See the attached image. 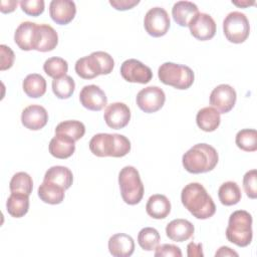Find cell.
Listing matches in <instances>:
<instances>
[{"label":"cell","mask_w":257,"mask_h":257,"mask_svg":"<svg viewBox=\"0 0 257 257\" xmlns=\"http://www.w3.org/2000/svg\"><path fill=\"white\" fill-rule=\"evenodd\" d=\"M243 188L250 199L257 197V171L255 169L248 171L243 177Z\"/></svg>","instance_id":"8d00e7d4"},{"label":"cell","mask_w":257,"mask_h":257,"mask_svg":"<svg viewBox=\"0 0 257 257\" xmlns=\"http://www.w3.org/2000/svg\"><path fill=\"white\" fill-rule=\"evenodd\" d=\"M171 25L168 12L162 7L151 8L145 15L144 27L149 35L153 37L164 36Z\"/></svg>","instance_id":"9c48e42d"},{"label":"cell","mask_w":257,"mask_h":257,"mask_svg":"<svg viewBox=\"0 0 257 257\" xmlns=\"http://www.w3.org/2000/svg\"><path fill=\"white\" fill-rule=\"evenodd\" d=\"M79 100L83 107L98 111L107 104V97L104 91L95 84L85 85L79 92Z\"/></svg>","instance_id":"9a60e30c"},{"label":"cell","mask_w":257,"mask_h":257,"mask_svg":"<svg viewBox=\"0 0 257 257\" xmlns=\"http://www.w3.org/2000/svg\"><path fill=\"white\" fill-rule=\"evenodd\" d=\"M49 153L56 159H67L75 151V141L68 136L55 134L49 143Z\"/></svg>","instance_id":"d6986e66"},{"label":"cell","mask_w":257,"mask_h":257,"mask_svg":"<svg viewBox=\"0 0 257 257\" xmlns=\"http://www.w3.org/2000/svg\"><path fill=\"white\" fill-rule=\"evenodd\" d=\"M146 211L154 219H165L171 212V202L165 195L155 194L149 198Z\"/></svg>","instance_id":"cb8c5ba5"},{"label":"cell","mask_w":257,"mask_h":257,"mask_svg":"<svg viewBox=\"0 0 257 257\" xmlns=\"http://www.w3.org/2000/svg\"><path fill=\"white\" fill-rule=\"evenodd\" d=\"M55 134L68 136L76 142L84 136L85 126L79 120H64L56 125Z\"/></svg>","instance_id":"1f68e13d"},{"label":"cell","mask_w":257,"mask_h":257,"mask_svg":"<svg viewBox=\"0 0 257 257\" xmlns=\"http://www.w3.org/2000/svg\"><path fill=\"white\" fill-rule=\"evenodd\" d=\"M155 256L156 257H181L182 251L181 249L174 245V244H162L160 246H157L155 249Z\"/></svg>","instance_id":"f35d334b"},{"label":"cell","mask_w":257,"mask_h":257,"mask_svg":"<svg viewBox=\"0 0 257 257\" xmlns=\"http://www.w3.org/2000/svg\"><path fill=\"white\" fill-rule=\"evenodd\" d=\"M233 4L239 6V7H247L250 5H253L255 2H249V1H232Z\"/></svg>","instance_id":"f6af8a7d"},{"label":"cell","mask_w":257,"mask_h":257,"mask_svg":"<svg viewBox=\"0 0 257 257\" xmlns=\"http://www.w3.org/2000/svg\"><path fill=\"white\" fill-rule=\"evenodd\" d=\"M114 66L112 57L104 51H94L87 56L77 59L75 72L83 79H92L98 75L109 74Z\"/></svg>","instance_id":"277c9868"},{"label":"cell","mask_w":257,"mask_h":257,"mask_svg":"<svg viewBox=\"0 0 257 257\" xmlns=\"http://www.w3.org/2000/svg\"><path fill=\"white\" fill-rule=\"evenodd\" d=\"M0 51H1L0 69L3 71V70H6V69L10 68L13 65L15 55H14L13 50L10 47H8L4 44L0 45Z\"/></svg>","instance_id":"ab89813d"},{"label":"cell","mask_w":257,"mask_h":257,"mask_svg":"<svg viewBox=\"0 0 257 257\" xmlns=\"http://www.w3.org/2000/svg\"><path fill=\"white\" fill-rule=\"evenodd\" d=\"M29 196L20 193H11L6 202V208L9 215L14 218H21L29 210Z\"/></svg>","instance_id":"f1b7e54d"},{"label":"cell","mask_w":257,"mask_h":257,"mask_svg":"<svg viewBox=\"0 0 257 257\" xmlns=\"http://www.w3.org/2000/svg\"><path fill=\"white\" fill-rule=\"evenodd\" d=\"M140 3L139 0H109V4L116 10L124 11L132 9Z\"/></svg>","instance_id":"60d3db41"},{"label":"cell","mask_w":257,"mask_h":257,"mask_svg":"<svg viewBox=\"0 0 257 257\" xmlns=\"http://www.w3.org/2000/svg\"><path fill=\"white\" fill-rule=\"evenodd\" d=\"M9 188L11 193H20L29 196L33 189L32 178L25 172H18L13 175Z\"/></svg>","instance_id":"4dcf8cb0"},{"label":"cell","mask_w":257,"mask_h":257,"mask_svg":"<svg viewBox=\"0 0 257 257\" xmlns=\"http://www.w3.org/2000/svg\"><path fill=\"white\" fill-rule=\"evenodd\" d=\"M22 87L27 96L31 98H37L45 93L46 80L42 75L38 73H31L24 78Z\"/></svg>","instance_id":"83f0119b"},{"label":"cell","mask_w":257,"mask_h":257,"mask_svg":"<svg viewBox=\"0 0 257 257\" xmlns=\"http://www.w3.org/2000/svg\"><path fill=\"white\" fill-rule=\"evenodd\" d=\"M218 153L208 144H197L188 150L182 158L185 170L191 174H201L212 171L218 164Z\"/></svg>","instance_id":"7a4b0ae2"},{"label":"cell","mask_w":257,"mask_h":257,"mask_svg":"<svg viewBox=\"0 0 257 257\" xmlns=\"http://www.w3.org/2000/svg\"><path fill=\"white\" fill-rule=\"evenodd\" d=\"M43 70L48 76L52 77L53 79L60 78L66 75V72L68 70V63L65 59L61 57H50L45 60L43 64Z\"/></svg>","instance_id":"e575fe53"},{"label":"cell","mask_w":257,"mask_h":257,"mask_svg":"<svg viewBox=\"0 0 257 257\" xmlns=\"http://www.w3.org/2000/svg\"><path fill=\"white\" fill-rule=\"evenodd\" d=\"M191 34L198 40L205 41L213 38L216 33L215 20L207 13L199 12L189 23Z\"/></svg>","instance_id":"4fadbf2b"},{"label":"cell","mask_w":257,"mask_h":257,"mask_svg":"<svg viewBox=\"0 0 257 257\" xmlns=\"http://www.w3.org/2000/svg\"><path fill=\"white\" fill-rule=\"evenodd\" d=\"M181 201L184 207L197 219H208L216 212L212 197L200 183L186 185L181 193Z\"/></svg>","instance_id":"6da1fadb"},{"label":"cell","mask_w":257,"mask_h":257,"mask_svg":"<svg viewBox=\"0 0 257 257\" xmlns=\"http://www.w3.org/2000/svg\"><path fill=\"white\" fill-rule=\"evenodd\" d=\"M65 190L60 186L48 181H43L38 188V197L41 201L47 204H60L65 195Z\"/></svg>","instance_id":"4316f807"},{"label":"cell","mask_w":257,"mask_h":257,"mask_svg":"<svg viewBox=\"0 0 257 257\" xmlns=\"http://www.w3.org/2000/svg\"><path fill=\"white\" fill-rule=\"evenodd\" d=\"M109 253L114 257H128L135 251L134 239L124 233H117L108 239Z\"/></svg>","instance_id":"ffe728a7"},{"label":"cell","mask_w":257,"mask_h":257,"mask_svg":"<svg viewBox=\"0 0 257 257\" xmlns=\"http://www.w3.org/2000/svg\"><path fill=\"white\" fill-rule=\"evenodd\" d=\"M118 185L122 200L128 205L139 204L144 197V184L139 171L133 166L123 167L118 174Z\"/></svg>","instance_id":"8992f818"},{"label":"cell","mask_w":257,"mask_h":257,"mask_svg":"<svg viewBox=\"0 0 257 257\" xmlns=\"http://www.w3.org/2000/svg\"><path fill=\"white\" fill-rule=\"evenodd\" d=\"M196 122L202 131L214 132L221 122L220 112L212 106L203 107L197 112Z\"/></svg>","instance_id":"d4e9b609"},{"label":"cell","mask_w":257,"mask_h":257,"mask_svg":"<svg viewBox=\"0 0 257 257\" xmlns=\"http://www.w3.org/2000/svg\"><path fill=\"white\" fill-rule=\"evenodd\" d=\"M194 225L185 219L172 220L166 227V234L172 241L184 242L194 234Z\"/></svg>","instance_id":"44dd1931"},{"label":"cell","mask_w":257,"mask_h":257,"mask_svg":"<svg viewBox=\"0 0 257 257\" xmlns=\"http://www.w3.org/2000/svg\"><path fill=\"white\" fill-rule=\"evenodd\" d=\"M236 99V91L229 84H220L216 86L210 94V104L220 113L229 112L234 107Z\"/></svg>","instance_id":"7c38bea8"},{"label":"cell","mask_w":257,"mask_h":257,"mask_svg":"<svg viewBox=\"0 0 257 257\" xmlns=\"http://www.w3.org/2000/svg\"><path fill=\"white\" fill-rule=\"evenodd\" d=\"M220 202L225 206H232L239 203L241 200V190L236 182L228 181L223 183L218 190Z\"/></svg>","instance_id":"f546056e"},{"label":"cell","mask_w":257,"mask_h":257,"mask_svg":"<svg viewBox=\"0 0 257 257\" xmlns=\"http://www.w3.org/2000/svg\"><path fill=\"white\" fill-rule=\"evenodd\" d=\"M20 7L24 13L30 16H38L44 11L43 0H22Z\"/></svg>","instance_id":"74e56055"},{"label":"cell","mask_w":257,"mask_h":257,"mask_svg":"<svg viewBox=\"0 0 257 257\" xmlns=\"http://www.w3.org/2000/svg\"><path fill=\"white\" fill-rule=\"evenodd\" d=\"M226 237L229 242L239 247L248 246L253 237L251 214L245 210L233 212L229 217Z\"/></svg>","instance_id":"5b68a950"},{"label":"cell","mask_w":257,"mask_h":257,"mask_svg":"<svg viewBox=\"0 0 257 257\" xmlns=\"http://www.w3.org/2000/svg\"><path fill=\"white\" fill-rule=\"evenodd\" d=\"M75 89V82L69 75L52 80V91L60 99L69 98Z\"/></svg>","instance_id":"d6a6232c"},{"label":"cell","mask_w":257,"mask_h":257,"mask_svg":"<svg viewBox=\"0 0 257 257\" xmlns=\"http://www.w3.org/2000/svg\"><path fill=\"white\" fill-rule=\"evenodd\" d=\"M235 143L244 152H255L257 150V132L252 128L241 130L236 135Z\"/></svg>","instance_id":"d590c367"},{"label":"cell","mask_w":257,"mask_h":257,"mask_svg":"<svg viewBox=\"0 0 257 257\" xmlns=\"http://www.w3.org/2000/svg\"><path fill=\"white\" fill-rule=\"evenodd\" d=\"M215 256H238V253L227 246H222L215 253Z\"/></svg>","instance_id":"ee69618b"},{"label":"cell","mask_w":257,"mask_h":257,"mask_svg":"<svg viewBox=\"0 0 257 257\" xmlns=\"http://www.w3.org/2000/svg\"><path fill=\"white\" fill-rule=\"evenodd\" d=\"M161 82L177 89H188L194 82L193 70L187 66L174 62H165L158 69Z\"/></svg>","instance_id":"52a82bcc"},{"label":"cell","mask_w":257,"mask_h":257,"mask_svg":"<svg viewBox=\"0 0 257 257\" xmlns=\"http://www.w3.org/2000/svg\"><path fill=\"white\" fill-rule=\"evenodd\" d=\"M223 32L230 42H244L250 33V24L247 16L239 11L230 12L223 21Z\"/></svg>","instance_id":"ba28073f"},{"label":"cell","mask_w":257,"mask_h":257,"mask_svg":"<svg viewBox=\"0 0 257 257\" xmlns=\"http://www.w3.org/2000/svg\"><path fill=\"white\" fill-rule=\"evenodd\" d=\"M120 74L128 82L146 84L153 77L152 69L140 60L131 58L124 60L120 65Z\"/></svg>","instance_id":"8fae6325"},{"label":"cell","mask_w":257,"mask_h":257,"mask_svg":"<svg viewBox=\"0 0 257 257\" xmlns=\"http://www.w3.org/2000/svg\"><path fill=\"white\" fill-rule=\"evenodd\" d=\"M103 118L109 127L120 130L130 122L131 110L123 102H112L105 107Z\"/></svg>","instance_id":"5bb4252c"},{"label":"cell","mask_w":257,"mask_h":257,"mask_svg":"<svg viewBox=\"0 0 257 257\" xmlns=\"http://www.w3.org/2000/svg\"><path fill=\"white\" fill-rule=\"evenodd\" d=\"M38 24L30 21H24L19 24L14 33V41L17 46L25 51L34 49L36 44Z\"/></svg>","instance_id":"e0dca14e"},{"label":"cell","mask_w":257,"mask_h":257,"mask_svg":"<svg viewBox=\"0 0 257 257\" xmlns=\"http://www.w3.org/2000/svg\"><path fill=\"white\" fill-rule=\"evenodd\" d=\"M187 254L189 257H195V256H198V257H202L204 254H203V251H202V244L201 243H194V242H191L188 244L187 246Z\"/></svg>","instance_id":"b9f144b4"},{"label":"cell","mask_w":257,"mask_h":257,"mask_svg":"<svg viewBox=\"0 0 257 257\" xmlns=\"http://www.w3.org/2000/svg\"><path fill=\"white\" fill-rule=\"evenodd\" d=\"M48 121L47 110L38 104L26 106L21 113L22 124L31 131H38L45 126Z\"/></svg>","instance_id":"ac0fdd59"},{"label":"cell","mask_w":257,"mask_h":257,"mask_svg":"<svg viewBox=\"0 0 257 257\" xmlns=\"http://www.w3.org/2000/svg\"><path fill=\"white\" fill-rule=\"evenodd\" d=\"M138 106L147 113L161 109L166 101V94L159 86H148L141 89L137 94Z\"/></svg>","instance_id":"30bf717a"},{"label":"cell","mask_w":257,"mask_h":257,"mask_svg":"<svg viewBox=\"0 0 257 257\" xmlns=\"http://www.w3.org/2000/svg\"><path fill=\"white\" fill-rule=\"evenodd\" d=\"M89 150L96 157L121 158L131 151L130 140L118 134L100 133L94 135L89 141Z\"/></svg>","instance_id":"3957f363"},{"label":"cell","mask_w":257,"mask_h":257,"mask_svg":"<svg viewBox=\"0 0 257 257\" xmlns=\"http://www.w3.org/2000/svg\"><path fill=\"white\" fill-rule=\"evenodd\" d=\"M43 181L51 182L60 186L64 190H67L72 185L73 175L67 167L53 166L46 171Z\"/></svg>","instance_id":"484cf974"},{"label":"cell","mask_w":257,"mask_h":257,"mask_svg":"<svg viewBox=\"0 0 257 257\" xmlns=\"http://www.w3.org/2000/svg\"><path fill=\"white\" fill-rule=\"evenodd\" d=\"M199 13L198 6L190 1H178L172 8V16L177 24L186 27Z\"/></svg>","instance_id":"603a6c76"},{"label":"cell","mask_w":257,"mask_h":257,"mask_svg":"<svg viewBox=\"0 0 257 257\" xmlns=\"http://www.w3.org/2000/svg\"><path fill=\"white\" fill-rule=\"evenodd\" d=\"M161 240L160 233L157 229L152 227L143 228L138 235V243L142 249L146 251H153L157 248Z\"/></svg>","instance_id":"836d02e7"},{"label":"cell","mask_w":257,"mask_h":257,"mask_svg":"<svg viewBox=\"0 0 257 257\" xmlns=\"http://www.w3.org/2000/svg\"><path fill=\"white\" fill-rule=\"evenodd\" d=\"M75 14L76 6L71 0H52L49 4V15L59 25H66L71 22Z\"/></svg>","instance_id":"2e32d148"},{"label":"cell","mask_w":257,"mask_h":257,"mask_svg":"<svg viewBox=\"0 0 257 257\" xmlns=\"http://www.w3.org/2000/svg\"><path fill=\"white\" fill-rule=\"evenodd\" d=\"M58 43L57 32L48 24H38L35 50L47 52L53 50Z\"/></svg>","instance_id":"7402d4cb"},{"label":"cell","mask_w":257,"mask_h":257,"mask_svg":"<svg viewBox=\"0 0 257 257\" xmlns=\"http://www.w3.org/2000/svg\"><path fill=\"white\" fill-rule=\"evenodd\" d=\"M17 4H18V2L14 1V0H8V1L2 0L0 10L2 13H10L15 10Z\"/></svg>","instance_id":"7bdbcfd3"}]
</instances>
